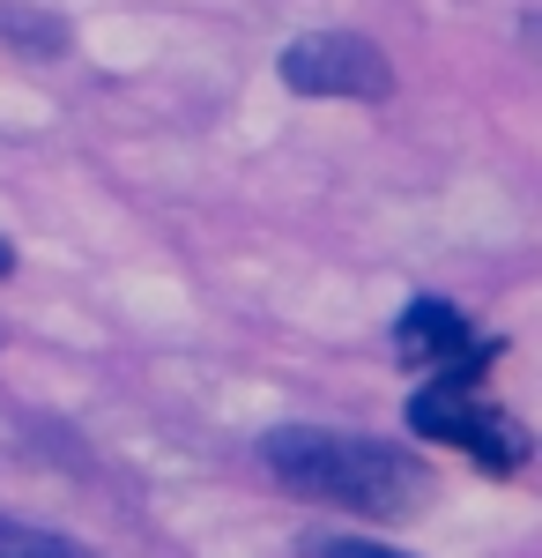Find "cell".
I'll return each instance as SVG.
<instances>
[{
  "label": "cell",
  "mask_w": 542,
  "mask_h": 558,
  "mask_svg": "<svg viewBox=\"0 0 542 558\" xmlns=\"http://www.w3.org/2000/svg\"><path fill=\"white\" fill-rule=\"evenodd\" d=\"M394 350H402V365H417V373H460V380H483L491 357H498V343H476V328H468L446 299L409 305V313L394 320Z\"/></svg>",
  "instance_id": "obj_4"
},
{
  "label": "cell",
  "mask_w": 542,
  "mask_h": 558,
  "mask_svg": "<svg viewBox=\"0 0 542 558\" xmlns=\"http://www.w3.org/2000/svg\"><path fill=\"white\" fill-rule=\"evenodd\" d=\"M0 276H15V246L8 239H0Z\"/></svg>",
  "instance_id": "obj_8"
},
{
  "label": "cell",
  "mask_w": 542,
  "mask_h": 558,
  "mask_svg": "<svg viewBox=\"0 0 542 558\" xmlns=\"http://www.w3.org/2000/svg\"><path fill=\"white\" fill-rule=\"evenodd\" d=\"M260 462L268 476L312 499V507H342V514L365 521H409L431 499V470L417 454L365 439V432H328V425H283L260 439Z\"/></svg>",
  "instance_id": "obj_1"
},
{
  "label": "cell",
  "mask_w": 542,
  "mask_h": 558,
  "mask_svg": "<svg viewBox=\"0 0 542 558\" xmlns=\"http://www.w3.org/2000/svg\"><path fill=\"white\" fill-rule=\"evenodd\" d=\"M305 558H409V551H386V544H357V536H320V544H305Z\"/></svg>",
  "instance_id": "obj_7"
},
{
  "label": "cell",
  "mask_w": 542,
  "mask_h": 558,
  "mask_svg": "<svg viewBox=\"0 0 542 558\" xmlns=\"http://www.w3.org/2000/svg\"><path fill=\"white\" fill-rule=\"evenodd\" d=\"M283 83L297 97H394V60L357 31H305L283 45Z\"/></svg>",
  "instance_id": "obj_3"
},
{
  "label": "cell",
  "mask_w": 542,
  "mask_h": 558,
  "mask_svg": "<svg viewBox=\"0 0 542 558\" xmlns=\"http://www.w3.org/2000/svg\"><path fill=\"white\" fill-rule=\"evenodd\" d=\"M0 558H97L75 536H52V529H23V521H0Z\"/></svg>",
  "instance_id": "obj_6"
},
{
  "label": "cell",
  "mask_w": 542,
  "mask_h": 558,
  "mask_svg": "<svg viewBox=\"0 0 542 558\" xmlns=\"http://www.w3.org/2000/svg\"><path fill=\"white\" fill-rule=\"evenodd\" d=\"M409 432L446 439L460 454H476L483 470H520L528 462V432L513 425L498 402H483V380H460V373H431L409 395Z\"/></svg>",
  "instance_id": "obj_2"
},
{
  "label": "cell",
  "mask_w": 542,
  "mask_h": 558,
  "mask_svg": "<svg viewBox=\"0 0 542 558\" xmlns=\"http://www.w3.org/2000/svg\"><path fill=\"white\" fill-rule=\"evenodd\" d=\"M0 38L38 52V60H52V52H67V23L45 15V8H23V0H0Z\"/></svg>",
  "instance_id": "obj_5"
},
{
  "label": "cell",
  "mask_w": 542,
  "mask_h": 558,
  "mask_svg": "<svg viewBox=\"0 0 542 558\" xmlns=\"http://www.w3.org/2000/svg\"><path fill=\"white\" fill-rule=\"evenodd\" d=\"M535 45H542V23H535Z\"/></svg>",
  "instance_id": "obj_9"
}]
</instances>
